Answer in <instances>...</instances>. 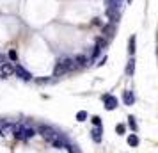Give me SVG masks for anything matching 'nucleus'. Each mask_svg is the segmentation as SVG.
<instances>
[{"instance_id":"1","label":"nucleus","mask_w":158,"mask_h":153,"mask_svg":"<svg viewBox=\"0 0 158 153\" xmlns=\"http://www.w3.org/2000/svg\"><path fill=\"white\" fill-rule=\"evenodd\" d=\"M37 132H39V134L43 135V139H46V141H52V139H53V137L59 134L55 128H52V126H48V125H41Z\"/></svg>"},{"instance_id":"2","label":"nucleus","mask_w":158,"mask_h":153,"mask_svg":"<svg viewBox=\"0 0 158 153\" xmlns=\"http://www.w3.org/2000/svg\"><path fill=\"white\" fill-rule=\"evenodd\" d=\"M13 73H16L18 77H22L23 80H30V79H32V73L27 71V70H25L23 66H20V64L13 66Z\"/></svg>"},{"instance_id":"3","label":"nucleus","mask_w":158,"mask_h":153,"mask_svg":"<svg viewBox=\"0 0 158 153\" xmlns=\"http://www.w3.org/2000/svg\"><path fill=\"white\" fill-rule=\"evenodd\" d=\"M103 102H105V109L107 110H114L117 107V98L112 95H105L103 96Z\"/></svg>"},{"instance_id":"4","label":"nucleus","mask_w":158,"mask_h":153,"mask_svg":"<svg viewBox=\"0 0 158 153\" xmlns=\"http://www.w3.org/2000/svg\"><path fill=\"white\" fill-rule=\"evenodd\" d=\"M91 137H93L94 142H101V137H103V126H96V128H93Z\"/></svg>"},{"instance_id":"5","label":"nucleus","mask_w":158,"mask_h":153,"mask_svg":"<svg viewBox=\"0 0 158 153\" xmlns=\"http://www.w3.org/2000/svg\"><path fill=\"white\" fill-rule=\"evenodd\" d=\"M50 142L53 144V148H66V146H68V144H66V141L62 139V135H60V134H57V135H55V137H53V139L50 141Z\"/></svg>"},{"instance_id":"6","label":"nucleus","mask_w":158,"mask_h":153,"mask_svg":"<svg viewBox=\"0 0 158 153\" xmlns=\"http://www.w3.org/2000/svg\"><path fill=\"white\" fill-rule=\"evenodd\" d=\"M107 46V39H103V37H98L96 39V46H94V57L100 53V50H103Z\"/></svg>"},{"instance_id":"7","label":"nucleus","mask_w":158,"mask_h":153,"mask_svg":"<svg viewBox=\"0 0 158 153\" xmlns=\"http://www.w3.org/2000/svg\"><path fill=\"white\" fill-rule=\"evenodd\" d=\"M103 34H107L108 37H112L115 34V23H108L103 27Z\"/></svg>"},{"instance_id":"8","label":"nucleus","mask_w":158,"mask_h":153,"mask_svg":"<svg viewBox=\"0 0 158 153\" xmlns=\"http://www.w3.org/2000/svg\"><path fill=\"white\" fill-rule=\"evenodd\" d=\"M87 55H77V57L73 59V62H75V66H85L87 64Z\"/></svg>"},{"instance_id":"9","label":"nucleus","mask_w":158,"mask_h":153,"mask_svg":"<svg viewBox=\"0 0 158 153\" xmlns=\"http://www.w3.org/2000/svg\"><path fill=\"white\" fill-rule=\"evenodd\" d=\"M123 100L126 105H131V103L135 102V98H133V93L131 91H124V95H123Z\"/></svg>"},{"instance_id":"10","label":"nucleus","mask_w":158,"mask_h":153,"mask_svg":"<svg viewBox=\"0 0 158 153\" xmlns=\"http://www.w3.org/2000/svg\"><path fill=\"white\" fill-rule=\"evenodd\" d=\"M133 71H135V59H130L128 66H126V75H128V77H131V75H133Z\"/></svg>"},{"instance_id":"11","label":"nucleus","mask_w":158,"mask_h":153,"mask_svg":"<svg viewBox=\"0 0 158 153\" xmlns=\"http://www.w3.org/2000/svg\"><path fill=\"white\" fill-rule=\"evenodd\" d=\"M2 75H4V77H7V75H13V66L7 64V62H4V64H2Z\"/></svg>"},{"instance_id":"12","label":"nucleus","mask_w":158,"mask_h":153,"mask_svg":"<svg viewBox=\"0 0 158 153\" xmlns=\"http://www.w3.org/2000/svg\"><path fill=\"white\" fill-rule=\"evenodd\" d=\"M62 73H66V68L62 64H57L55 66V70H53V77H60Z\"/></svg>"},{"instance_id":"13","label":"nucleus","mask_w":158,"mask_h":153,"mask_svg":"<svg viewBox=\"0 0 158 153\" xmlns=\"http://www.w3.org/2000/svg\"><path fill=\"white\" fill-rule=\"evenodd\" d=\"M128 52H130V55H133V53H135V36H131V37H130Z\"/></svg>"},{"instance_id":"14","label":"nucleus","mask_w":158,"mask_h":153,"mask_svg":"<svg viewBox=\"0 0 158 153\" xmlns=\"http://www.w3.org/2000/svg\"><path fill=\"white\" fill-rule=\"evenodd\" d=\"M22 134H23V137L25 139H30V137H34L36 132L32 130V128H22Z\"/></svg>"},{"instance_id":"15","label":"nucleus","mask_w":158,"mask_h":153,"mask_svg":"<svg viewBox=\"0 0 158 153\" xmlns=\"http://www.w3.org/2000/svg\"><path fill=\"white\" fill-rule=\"evenodd\" d=\"M128 144H130V146H137V144H139V137L131 134V135L128 137Z\"/></svg>"},{"instance_id":"16","label":"nucleus","mask_w":158,"mask_h":153,"mask_svg":"<svg viewBox=\"0 0 158 153\" xmlns=\"http://www.w3.org/2000/svg\"><path fill=\"white\" fill-rule=\"evenodd\" d=\"M77 119H78V121H85L87 119V112L85 110H78V112H77Z\"/></svg>"},{"instance_id":"17","label":"nucleus","mask_w":158,"mask_h":153,"mask_svg":"<svg viewBox=\"0 0 158 153\" xmlns=\"http://www.w3.org/2000/svg\"><path fill=\"white\" fill-rule=\"evenodd\" d=\"M128 119H130L128 123H130V126H131V130H133V132H137V123H135V117H131V116H130Z\"/></svg>"},{"instance_id":"18","label":"nucleus","mask_w":158,"mask_h":153,"mask_svg":"<svg viewBox=\"0 0 158 153\" xmlns=\"http://www.w3.org/2000/svg\"><path fill=\"white\" fill-rule=\"evenodd\" d=\"M9 59H11V61H18V53H16V50H9Z\"/></svg>"},{"instance_id":"19","label":"nucleus","mask_w":158,"mask_h":153,"mask_svg":"<svg viewBox=\"0 0 158 153\" xmlns=\"http://www.w3.org/2000/svg\"><path fill=\"white\" fill-rule=\"evenodd\" d=\"M91 121H93L96 126H101V117L100 116H93V119H91Z\"/></svg>"},{"instance_id":"20","label":"nucleus","mask_w":158,"mask_h":153,"mask_svg":"<svg viewBox=\"0 0 158 153\" xmlns=\"http://www.w3.org/2000/svg\"><path fill=\"white\" fill-rule=\"evenodd\" d=\"M115 130H117V134H124L126 126H124V125H117V126H115Z\"/></svg>"},{"instance_id":"21","label":"nucleus","mask_w":158,"mask_h":153,"mask_svg":"<svg viewBox=\"0 0 158 153\" xmlns=\"http://www.w3.org/2000/svg\"><path fill=\"white\" fill-rule=\"evenodd\" d=\"M66 148H69V153H80V150L77 146H66Z\"/></svg>"}]
</instances>
